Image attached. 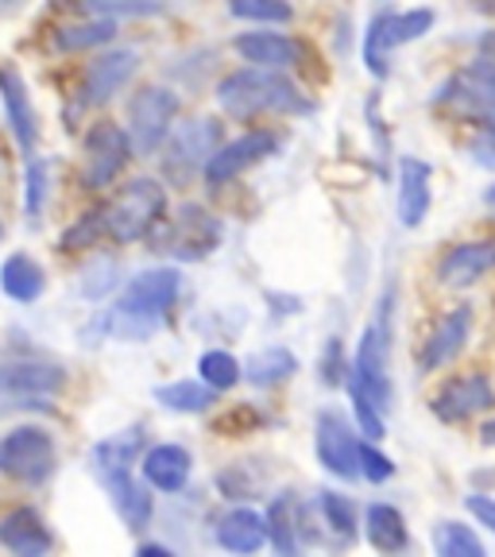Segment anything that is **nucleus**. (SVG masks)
Instances as JSON below:
<instances>
[{
	"instance_id": "obj_7",
	"label": "nucleus",
	"mask_w": 495,
	"mask_h": 557,
	"mask_svg": "<svg viewBox=\"0 0 495 557\" xmlns=\"http://www.w3.org/2000/svg\"><path fill=\"white\" fill-rule=\"evenodd\" d=\"M159 244H163L174 260H186V263L206 260L221 244V221L213 218L209 209L186 201V206L166 221V228L159 233Z\"/></svg>"
},
{
	"instance_id": "obj_9",
	"label": "nucleus",
	"mask_w": 495,
	"mask_h": 557,
	"mask_svg": "<svg viewBox=\"0 0 495 557\" xmlns=\"http://www.w3.org/2000/svg\"><path fill=\"white\" fill-rule=\"evenodd\" d=\"M132 136L113 121H97L94 128L86 132V174H82V183L89 190H101L124 171L132 156Z\"/></svg>"
},
{
	"instance_id": "obj_5",
	"label": "nucleus",
	"mask_w": 495,
	"mask_h": 557,
	"mask_svg": "<svg viewBox=\"0 0 495 557\" xmlns=\"http://www.w3.org/2000/svg\"><path fill=\"white\" fill-rule=\"evenodd\" d=\"M166 194L156 178H136L124 186V194L104 209V233L121 244H132L139 236H148L151 225L163 218Z\"/></svg>"
},
{
	"instance_id": "obj_13",
	"label": "nucleus",
	"mask_w": 495,
	"mask_h": 557,
	"mask_svg": "<svg viewBox=\"0 0 495 557\" xmlns=\"http://www.w3.org/2000/svg\"><path fill=\"white\" fill-rule=\"evenodd\" d=\"M472 333V306H457L442 318V322L430 330V337L422 341V352H418V368L422 372H437V368H449L453 360L461 357L465 341Z\"/></svg>"
},
{
	"instance_id": "obj_40",
	"label": "nucleus",
	"mask_w": 495,
	"mask_h": 557,
	"mask_svg": "<svg viewBox=\"0 0 495 557\" xmlns=\"http://www.w3.org/2000/svg\"><path fill=\"white\" fill-rule=\"evenodd\" d=\"M101 228H104V213H86L78 225L62 233V248H94Z\"/></svg>"
},
{
	"instance_id": "obj_15",
	"label": "nucleus",
	"mask_w": 495,
	"mask_h": 557,
	"mask_svg": "<svg viewBox=\"0 0 495 557\" xmlns=\"http://www.w3.org/2000/svg\"><path fill=\"white\" fill-rule=\"evenodd\" d=\"M487 271H495V236L453 244L449 252L437 260V283L442 287H472Z\"/></svg>"
},
{
	"instance_id": "obj_16",
	"label": "nucleus",
	"mask_w": 495,
	"mask_h": 557,
	"mask_svg": "<svg viewBox=\"0 0 495 557\" xmlns=\"http://www.w3.org/2000/svg\"><path fill=\"white\" fill-rule=\"evenodd\" d=\"M139 70L136 51H109L101 59L89 62L86 78H82V101L86 104H104L113 101V94H121L132 82V74Z\"/></svg>"
},
{
	"instance_id": "obj_29",
	"label": "nucleus",
	"mask_w": 495,
	"mask_h": 557,
	"mask_svg": "<svg viewBox=\"0 0 495 557\" xmlns=\"http://www.w3.org/2000/svg\"><path fill=\"white\" fill-rule=\"evenodd\" d=\"M298 372V357L290 352V348H260V352H252L248 357V364H244V375H248V383H256V387H271V383H283L287 375Z\"/></svg>"
},
{
	"instance_id": "obj_20",
	"label": "nucleus",
	"mask_w": 495,
	"mask_h": 557,
	"mask_svg": "<svg viewBox=\"0 0 495 557\" xmlns=\"http://www.w3.org/2000/svg\"><path fill=\"white\" fill-rule=\"evenodd\" d=\"M0 546L20 557H39L51 549V531L44 527L35 507H16L0 519Z\"/></svg>"
},
{
	"instance_id": "obj_33",
	"label": "nucleus",
	"mask_w": 495,
	"mask_h": 557,
	"mask_svg": "<svg viewBox=\"0 0 495 557\" xmlns=\"http://www.w3.org/2000/svg\"><path fill=\"white\" fill-rule=\"evenodd\" d=\"M113 35H116V20H94V24L62 27V32L54 35V47H59V51H89V47L113 44Z\"/></svg>"
},
{
	"instance_id": "obj_24",
	"label": "nucleus",
	"mask_w": 495,
	"mask_h": 557,
	"mask_svg": "<svg viewBox=\"0 0 495 557\" xmlns=\"http://www.w3.org/2000/svg\"><path fill=\"white\" fill-rule=\"evenodd\" d=\"M268 539V519L260 511H252V507H233L218 522V542L225 549H233V554H256Z\"/></svg>"
},
{
	"instance_id": "obj_12",
	"label": "nucleus",
	"mask_w": 495,
	"mask_h": 557,
	"mask_svg": "<svg viewBox=\"0 0 495 557\" xmlns=\"http://www.w3.org/2000/svg\"><path fill=\"white\" fill-rule=\"evenodd\" d=\"M275 151H279V136H275V132H268V128L244 132V136L221 144V148L209 156V163L201 166V174H206L209 186H225L228 178H236L240 171H248V166L260 163V159L275 156Z\"/></svg>"
},
{
	"instance_id": "obj_26",
	"label": "nucleus",
	"mask_w": 495,
	"mask_h": 557,
	"mask_svg": "<svg viewBox=\"0 0 495 557\" xmlns=\"http://www.w3.org/2000/svg\"><path fill=\"white\" fill-rule=\"evenodd\" d=\"M44 287H47V275L32 256L16 252L0 268V290L9 298H16V302H35V298L44 295Z\"/></svg>"
},
{
	"instance_id": "obj_42",
	"label": "nucleus",
	"mask_w": 495,
	"mask_h": 557,
	"mask_svg": "<svg viewBox=\"0 0 495 557\" xmlns=\"http://www.w3.org/2000/svg\"><path fill=\"white\" fill-rule=\"evenodd\" d=\"M109 275H116V263L113 260H101V263H97V271L89 268L86 275H82V295H86V298H101L104 290H113L116 278H109Z\"/></svg>"
},
{
	"instance_id": "obj_50",
	"label": "nucleus",
	"mask_w": 495,
	"mask_h": 557,
	"mask_svg": "<svg viewBox=\"0 0 495 557\" xmlns=\"http://www.w3.org/2000/svg\"><path fill=\"white\" fill-rule=\"evenodd\" d=\"M0 4H12V0H0Z\"/></svg>"
},
{
	"instance_id": "obj_22",
	"label": "nucleus",
	"mask_w": 495,
	"mask_h": 557,
	"mask_svg": "<svg viewBox=\"0 0 495 557\" xmlns=\"http://www.w3.org/2000/svg\"><path fill=\"white\" fill-rule=\"evenodd\" d=\"M101 484H104V492L113 496V507H116V515L124 519V527H132V531H144V527L151 522V496H148V487L136 484V476H132L128 469L104 472Z\"/></svg>"
},
{
	"instance_id": "obj_10",
	"label": "nucleus",
	"mask_w": 495,
	"mask_h": 557,
	"mask_svg": "<svg viewBox=\"0 0 495 557\" xmlns=\"http://www.w3.org/2000/svg\"><path fill=\"white\" fill-rule=\"evenodd\" d=\"M430 407H434V414L442 418V422L457 426V422H469V418H477L495 407V387L484 372L453 375V380H445L442 387H437Z\"/></svg>"
},
{
	"instance_id": "obj_4",
	"label": "nucleus",
	"mask_w": 495,
	"mask_h": 557,
	"mask_svg": "<svg viewBox=\"0 0 495 557\" xmlns=\"http://www.w3.org/2000/svg\"><path fill=\"white\" fill-rule=\"evenodd\" d=\"M434 9H410V12H380L364 32V66L372 78L392 74V51L403 44H414L434 27Z\"/></svg>"
},
{
	"instance_id": "obj_36",
	"label": "nucleus",
	"mask_w": 495,
	"mask_h": 557,
	"mask_svg": "<svg viewBox=\"0 0 495 557\" xmlns=\"http://www.w3.org/2000/svg\"><path fill=\"white\" fill-rule=\"evenodd\" d=\"M348 399H352V414H357L360 434H368L372 442H380V437L387 434V426H383V407L375 399H368L360 387H348Z\"/></svg>"
},
{
	"instance_id": "obj_30",
	"label": "nucleus",
	"mask_w": 495,
	"mask_h": 557,
	"mask_svg": "<svg viewBox=\"0 0 495 557\" xmlns=\"http://www.w3.org/2000/svg\"><path fill=\"white\" fill-rule=\"evenodd\" d=\"M434 549L442 557H484L487 546L469 522L461 519H442L434 527Z\"/></svg>"
},
{
	"instance_id": "obj_48",
	"label": "nucleus",
	"mask_w": 495,
	"mask_h": 557,
	"mask_svg": "<svg viewBox=\"0 0 495 557\" xmlns=\"http://www.w3.org/2000/svg\"><path fill=\"white\" fill-rule=\"evenodd\" d=\"M82 4H89V9H104V4H113V0H82Z\"/></svg>"
},
{
	"instance_id": "obj_19",
	"label": "nucleus",
	"mask_w": 495,
	"mask_h": 557,
	"mask_svg": "<svg viewBox=\"0 0 495 557\" xmlns=\"http://www.w3.org/2000/svg\"><path fill=\"white\" fill-rule=\"evenodd\" d=\"M233 47L244 62L268 66V70H287L302 59V44L283 32H244L233 39Z\"/></svg>"
},
{
	"instance_id": "obj_46",
	"label": "nucleus",
	"mask_w": 495,
	"mask_h": 557,
	"mask_svg": "<svg viewBox=\"0 0 495 557\" xmlns=\"http://www.w3.org/2000/svg\"><path fill=\"white\" fill-rule=\"evenodd\" d=\"M480 437H484V442H487V445H495V414H492V418H487L484 426H480Z\"/></svg>"
},
{
	"instance_id": "obj_49",
	"label": "nucleus",
	"mask_w": 495,
	"mask_h": 557,
	"mask_svg": "<svg viewBox=\"0 0 495 557\" xmlns=\"http://www.w3.org/2000/svg\"><path fill=\"white\" fill-rule=\"evenodd\" d=\"M484 201H487V206H495V186H487V190H484Z\"/></svg>"
},
{
	"instance_id": "obj_37",
	"label": "nucleus",
	"mask_w": 495,
	"mask_h": 557,
	"mask_svg": "<svg viewBox=\"0 0 495 557\" xmlns=\"http://www.w3.org/2000/svg\"><path fill=\"white\" fill-rule=\"evenodd\" d=\"M218 484L225 492V499H252L263 487V476H248V461H236L233 469L221 472Z\"/></svg>"
},
{
	"instance_id": "obj_39",
	"label": "nucleus",
	"mask_w": 495,
	"mask_h": 557,
	"mask_svg": "<svg viewBox=\"0 0 495 557\" xmlns=\"http://www.w3.org/2000/svg\"><path fill=\"white\" fill-rule=\"evenodd\" d=\"M44 194H47V163L44 159H27V218H39L44 209Z\"/></svg>"
},
{
	"instance_id": "obj_17",
	"label": "nucleus",
	"mask_w": 495,
	"mask_h": 557,
	"mask_svg": "<svg viewBox=\"0 0 495 557\" xmlns=\"http://www.w3.org/2000/svg\"><path fill=\"white\" fill-rule=\"evenodd\" d=\"M430 178H434V171H430L426 159H418V156L399 159V225L403 228H418L426 221L430 201H434Z\"/></svg>"
},
{
	"instance_id": "obj_1",
	"label": "nucleus",
	"mask_w": 495,
	"mask_h": 557,
	"mask_svg": "<svg viewBox=\"0 0 495 557\" xmlns=\"http://www.w3.org/2000/svg\"><path fill=\"white\" fill-rule=\"evenodd\" d=\"M183 278L174 268H156V271H139L128 287L121 290L116 306L101 318V330H109L113 337L144 341L151 330H159L163 313L178 298Z\"/></svg>"
},
{
	"instance_id": "obj_47",
	"label": "nucleus",
	"mask_w": 495,
	"mask_h": 557,
	"mask_svg": "<svg viewBox=\"0 0 495 557\" xmlns=\"http://www.w3.org/2000/svg\"><path fill=\"white\" fill-rule=\"evenodd\" d=\"M472 9H480V12H495V0H472Z\"/></svg>"
},
{
	"instance_id": "obj_38",
	"label": "nucleus",
	"mask_w": 495,
	"mask_h": 557,
	"mask_svg": "<svg viewBox=\"0 0 495 557\" xmlns=\"http://www.w3.org/2000/svg\"><path fill=\"white\" fill-rule=\"evenodd\" d=\"M360 476L372 480V484H383V480L395 476V461H392V457H383L375 445L360 442Z\"/></svg>"
},
{
	"instance_id": "obj_2",
	"label": "nucleus",
	"mask_w": 495,
	"mask_h": 557,
	"mask_svg": "<svg viewBox=\"0 0 495 557\" xmlns=\"http://www.w3.org/2000/svg\"><path fill=\"white\" fill-rule=\"evenodd\" d=\"M218 101L236 121H248V116H260V113H313V101H306L298 94L295 82L268 66L236 70V74L221 78Z\"/></svg>"
},
{
	"instance_id": "obj_11",
	"label": "nucleus",
	"mask_w": 495,
	"mask_h": 557,
	"mask_svg": "<svg viewBox=\"0 0 495 557\" xmlns=\"http://www.w3.org/2000/svg\"><path fill=\"white\" fill-rule=\"evenodd\" d=\"M313 449H318V461L325 465V472H333V476H341V480L360 476V442L337 410H322V414H318Z\"/></svg>"
},
{
	"instance_id": "obj_35",
	"label": "nucleus",
	"mask_w": 495,
	"mask_h": 557,
	"mask_svg": "<svg viewBox=\"0 0 495 557\" xmlns=\"http://www.w3.org/2000/svg\"><path fill=\"white\" fill-rule=\"evenodd\" d=\"M228 12L236 20H256V24H287L295 16L287 0H228Z\"/></svg>"
},
{
	"instance_id": "obj_18",
	"label": "nucleus",
	"mask_w": 495,
	"mask_h": 557,
	"mask_svg": "<svg viewBox=\"0 0 495 557\" xmlns=\"http://www.w3.org/2000/svg\"><path fill=\"white\" fill-rule=\"evenodd\" d=\"M0 101H4V116L12 124V136L16 144L27 151L32 159V148H35V109H32V94H27V82L12 62L0 66Z\"/></svg>"
},
{
	"instance_id": "obj_14",
	"label": "nucleus",
	"mask_w": 495,
	"mask_h": 557,
	"mask_svg": "<svg viewBox=\"0 0 495 557\" xmlns=\"http://www.w3.org/2000/svg\"><path fill=\"white\" fill-rule=\"evenodd\" d=\"M218 148H221V124L209 121V116H198V121H186L171 136V144H166V166L174 174H190L194 166H206L209 156Z\"/></svg>"
},
{
	"instance_id": "obj_21",
	"label": "nucleus",
	"mask_w": 495,
	"mask_h": 557,
	"mask_svg": "<svg viewBox=\"0 0 495 557\" xmlns=\"http://www.w3.org/2000/svg\"><path fill=\"white\" fill-rule=\"evenodd\" d=\"M66 383V372L39 360H16V364H0V395H54Z\"/></svg>"
},
{
	"instance_id": "obj_23",
	"label": "nucleus",
	"mask_w": 495,
	"mask_h": 557,
	"mask_svg": "<svg viewBox=\"0 0 495 557\" xmlns=\"http://www.w3.org/2000/svg\"><path fill=\"white\" fill-rule=\"evenodd\" d=\"M190 453L183 445H151L144 453V480L159 492H183L190 480Z\"/></svg>"
},
{
	"instance_id": "obj_31",
	"label": "nucleus",
	"mask_w": 495,
	"mask_h": 557,
	"mask_svg": "<svg viewBox=\"0 0 495 557\" xmlns=\"http://www.w3.org/2000/svg\"><path fill=\"white\" fill-rule=\"evenodd\" d=\"M213 395H218V387H209L206 380H178L156 387V403H163L166 410H178V414H198V410H206L213 403Z\"/></svg>"
},
{
	"instance_id": "obj_41",
	"label": "nucleus",
	"mask_w": 495,
	"mask_h": 557,
	"mask_svg": "<svg viewBox=\"0 0 495 557\" xmlns=\"http://www.w3.org/2000/svg\"><path fill=\"white\" fill-rule=\"evenodd\" d=\"M469 159L484 171H495V116L469 139Z\"/></svg>"
},
{
	"instance_id": "obj_45",
	"label": "nucleus",
	"mask_w": 495,
	"mask_h": 557,
	"mask_svg": "<svg viewBox=\"0 0 495 557\" xmlns=\"http://www.w3.org/2000/svg\"><path fill=\"white\" fill-rule=\"evenodd\" d=\"M465 507H469L472 519H480V527L495 534V499L492 496H465Z\"/></svg>"
},
{
	"instance_id": "obj_3",
	"label": "nucleus",
	"mask_w": 495,
	"mask_h": 557,
	"mask_svg": "<svg viewBox=\"0 0 495 557\" xmlns=\"http://www.w3.org/2000/svg\"><path fill=\"white\" fill-rule=\"evenodd\" d=\"M392 313H395V290L387 287L380 306H375V318L360 333L357 357L348 364V380H345L348 387H360L383 410L392 403V375H387V364H392Z\"/></svg>"
},
{
	"instance_id": "obj_28",
	"label": "nucleus",
	"mask_w": 495,
	"mask_h": 557,
	"mask_svg": "<svg viewBox=\"0 0 495 557\" xmlns=\"http://www.w3.org/2000/svg\"><path fill=\"white\" fill-rule=\"evenodd\" d=\"M139 445H144L139 430H121V434L104 437V442H97L94 449H89V465H94L97 476L116 472V469H128V465L136 461Z\"/></svg>"
},
{
	"instance_id": "obj_44",
	"label": "nucleus",
	"mask_w": 495,
	"mask_h": 557,
	"mask_svg": "<svg viewBox=\"0 0 495 557\" xmlns=\"http://www.w3.org/2000/svg\"><path fill=\"white\" fill-rule=\"evenodd\" d=\"M469 66H477L480 74H487V78H495V27L477 39V54H472Z\"/></svg>"
},
{
	"instance_id": "obj_27",
	"label": "nucleus",
	"mask_w": 495,
	"mask_h": 557,
	"mask_svg": "<svg viewBox=\"0 0 495 557\" xmlns=\"http://www.w3.org/2000/svg\"><path fill=\"white\" fill-rule=\"evenodd\" d=\"M302 527H306L302 504L295 499V492H283V496L271 504V515H268V531H271V542H275L279 554H295L298 531H302Z\"/></svg>"
},
{
	"instance_id": "obj_8",
	"label": "nucleus",
	"mask_w": 495,
	"mask_h": 557,
	"mask_svg": "<svg viewBox=\"0 0 495 557\" xmlns=\"http://www.w3.org/2000/svg\"><path fill=\"white\" fill-rule=\"evenodd\" d=\"M0 472L24 480V484H44L54 472V442L47 430L20 426L0 442Z\"/></svg>"
},
{
	"instance_id": "obj_34",
	"label": "nucleus",
	"mask_w": 495,
	"mask_h": 557,
	"mask_svg": "<svg viewBox=\"0 0 495 557\" xmlns=\"http://www.w3.org/2000/svg\"><path fill=\"white\" fill-rule=\"evenodd\" d=\"M198 372H201V380H206L209 387L228 392V387H236V383H240L244 364L233 357V352H225V348H209V352H201Z\"/></svg>"
},
{
	"instance_id": "obj_6",
	"label": "nucleus",
	"mask_w": 495,
	"mask_h": 557,
	"mask_svg": "<svg viewBox=\"0 0 495 557\" xmlns=\"http://www.w3.org/2000/svg\"><path fill=\"white\" fill-rule=\"evenodd\" d=\"M178 113V94H171L166 86H144L128 101V136L132 148L139 156H151V151L171 136V121Z\"/></svg>"
},
{
	"instance_id": "obj_25",
	"label": "nucleus",
	"mask_w": 495,
	"mask_h": 557,
	"mask_svg": "<svg viewBox=\"0 0 495 557\" xmlns=\"http://www.w3.org/2000/svg\"><path fill=\"white\" fill-rule=\"evenodd\" d=\"M364 534L380 554H403L410 546L407 519L395 504H372L364 511Z\"/></svg>"
},
{
	"instance_id": "obj_43",
	"label": "nucleus",
	"mask_w": 495,
	"mask_h": 557,
	"mask_svg": "<svg viewBox=\"0 0 495 557\" xmlns=\"http://www.w3.org/2000/svg\"><path fill=\"white\" fill-rule=\"evenodd\" d=\"M322 380L325 383H345L348 380V368H345V348H341V341L333 337L330 345H325V352H322Z\"/></svg>"
},
{
	"instance_id": "obj_32",
	"label": "nucleus",
	"mask_w": 495,
	"mask_h": 557,
	"mask_svg": "<svg viewBox=\"0 0 495 557\" xmlns=\"http://www.w3.org/2000/svg\"><path fill=\"white\" fill-rule=\"evenodd\" d=\"M318 511H322L325 527H330L341 542L357 539V507H352L348 496H341V492H318Z\"/></svg>"
}]
</instances>
